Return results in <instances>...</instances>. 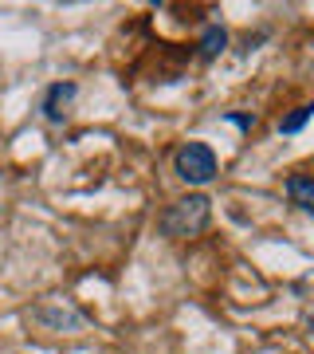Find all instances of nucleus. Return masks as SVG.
<instances>
[{"mask_svg": "<svg viewBox=\"0 0 314 354\" xmlns=\"http://www.w3.org/2000/svg\"><path fill=\"white\" fill-rule=\"evenodd\" d=\"M208 221H213V201L204 193H188L161 213V232L173 241H188V236H201Z\"/></svg>", "mask_w": 314, "mask_h": 354, "instance_id": "f257e3e1", "label": "nucleus"}, {"mask_svg": "<svg viewBox=\"0 0 314 354\" xmlns=\"http://www.w3.org/2000/svg\"><path fill=\"white\" fill-rule=\"evenodd\" d=\"M173 174L188 185H208L216 177V153L213 146H204V142H185L181 150L173 153Z\"/></svg>", "mask_w": 314, "mask_h": 354, "instance_id": "f03ea898", "label": "nucleus"}, {"mask_svg": "<svg viewBox=\"0 0 314 354\" xmlns=\"http://www.w3.org/2000/svg\"><path fill=\"white\" fill-rule=\"evenodd\" d=\"M79 87L75 83H55V87H48V95H43V118H48L51 127H63L67 122V114H71V102H75Z\"/></svg>", "mask_w": 314, "mask_h": 354, "instance_id": "7ed1b4c3", "label": "nucleus"}, {"mask_svg": "<svg viewBox=\"0 0 314 354\" xmlns=\"http://www.w3.org/2000/svg\"><path fill=\"white\" fill-rule=\"evenodd\" d=\"M287 197L299 205L302 213H311V216H314V177L291 174V177H287Z\"/></svg>", "mask_w": 314, "mask_h": 354, "instance_id": "20e7f679", "label": "nucleus"}, {"mask_svg": "<svg viewBox=\"0 0 314 354\" xmlns=\"http://www.w3.org/2000/svg\"><path fill=\"white\" fill-rule=\"evenodd\" d=\"M197 48H201V55L204 59H213V55H220V51L228 48V32L220 24H208L201 32V44H197Z\"/></svg>", "mask_w": 314, "mask_h": 354, "instance_id": "39448f33", "label": "nucleus"}, {"mask_svg": "<svg viewBox=\"0 0 314 354\" xmlns=\"http://www.w3.org/2000/svg\"><path fill=\"white\" fill-rule=\"evenodd\" d=\"M314 114V102H306V106H299L295 114H287L283 122H279V134H299L302 127H306V118Z\"/></svg>", "mask_w": 314, "mask_h": 354, "instance_id": "423d86ee", "label": "nucleus"}, {"mask_svg": "<svg viewBox=\"0 0 314 354\" xmlns=\"http://www.w3.org/2000/svg\"><path fill=\"white\" fill-rule=\"evenodd\" d=\"M228 122H236L239 130H251L255 127V114H228Z\"/></svg>", "mask_w": 314, "mask_h": 354, "instance_id": "0eeeda50", "label": "nucleus"}, {"mask_svg": "<svg viewBox=\"0 0 314 354\" xmlns=\"http://www.w3.org/2000/svg\"><path fill=\"white\" fill-rule=\"evenodd\" d=\"M306 327H311V339H314V315H311V323H306Z\"/></svg>", "mask_w": 314, "mask_h": 354, "instance_id": "6e6552de", "label": "nucleus"}]
</instances>
